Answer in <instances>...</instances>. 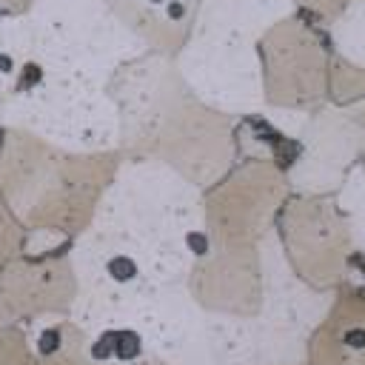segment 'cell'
Here are the masks:
<instances>
[{
  "label": "cell",
  "instance_id": "obj_1",
  "mask_svg": "<svg viewBox=\"0 0 365 365\" xmlns=\"http://www.w3.org/2000/svg\"><path fill=\"white\" fill-rule=\"evenodd\" d=\"M111 274L125 279V277H131V274H134V265H131L128 259H114V262H111Z\"/></svg>",
  "mask_w": 365,
  "mask_h": 365
},
{
  "label": "cell",
  "instance_id": "obj_2",
  "mask_svg": "<svg viewBox=\"0 0 365 365\" xmlns=\"http://www.w3.org/2000/svg\"><path fill=\"white\" fill-rule=\"evenodd\" d=\"M182 14V9H180V3H171V17H180Z\"/></svg>",
  "mask_w": 365,
  "mask_h": 365
},
{
  "label": "cell",
  "instance_id": "obj_3",
  "mask_svg": "<svg viewBox=\"0 0 365 365\" xmlns=\"http://www.w3.org/2000/svg\"><path fill=\"white\" fill-rule=\"evenodd\" d=\"M151 3H163V0H151Z\"/></svg>",
  "mask_w": 365,
  "mask_h": 365
}]
</instances>
